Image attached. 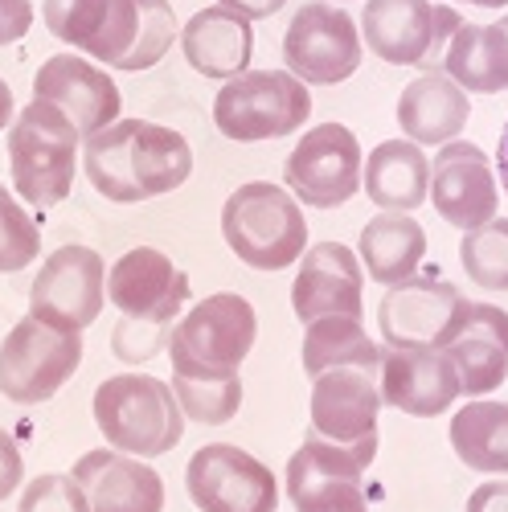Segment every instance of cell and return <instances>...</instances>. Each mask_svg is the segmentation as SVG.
<instances>
[{
	"label": "cell",
	"instance_id": "22",
	"mask_svg": "<svg viewBox=\"0 0 508 512\" xmlns=\"http://www.w3.org/2000/svg\"><path fill=\"white\" fill-rule=\"evenodd\" d=\"M91 512H164V480L127 451H87L74 472Z\"/></svg>",
	"mask_w": 508,
	"mask_h": 512
},
{
	"label": "cell",
	"instance_id": "41",
	"mask_svg": "<svg viewBox=\"0 0 508 512\" xmlns=\"http://www.w3.org/2000/svg\"><path fill=\"white\" fill-rule=\"evenodd\" d=\"M459 5H476V9H504L508 0H459Z\"/></svg>",
	"mask_w": 508,
	"mask_h": 512
},
{
	"label": "cell",
	"instance_id": "21",
	"mask_svg": "<svg viewBox=\"0 0 508 512\" xmlns=\"http://www.w3.org/2000/svg\"><path fill=\"white\" fill-rule=\"evenodd\" d=\"M381 386L373 369L341 365L312 377V431L332 443H357L377 435L381 414Z\"/></svg>",
	"mask_w": 508,
	"mask_h": 512
},
{
	"label": "cell",
	"instance_id": "15",
	"mask_svg": "<svg viewBox=\"0 0 508 512\" xmlns=\"http://www.w3.org/2000/svg\"><path fill=\"white\" fill-rule=\"evenodd\" d=\"M463 295L447 279H406L381 295L377 328L386 349H447L463 316Z\"/></svg>",
	"mask_w": 508,
	"mask_h": 512
},
{
	"label": "cell",
	"instance_id": "33",
	"mask_svg": "<svg viewBox=\"0 0 508 512\" xmlns=\"http://www.w3.org/2000/svg\"><path fill=\"white\" fill-rule=\"evenodd\" d=\"M37 254H41V230L33 226L25 205L0 189V275L25 271Z\"/></svg>",
	"mask_w": 508,
	"mask_h": 512
},
{
	"label": "cell",
	"instance_id": "23",
	"mask_svg": "<svg viewBox=\"0 0 508 512\" xmlns=\"http://www.w3.org/2000/svg\"><path fill=\"white\" fill-rule=\"evenodd\" d=\"M463 394H496L508 377V312L496 304H463L459 328L447 345Z\"/></svg>",
	"mask_w": 508,
	"mask_h": 512
},
{
	"label": "cell",
	"instance_id": "27",
	"mask_svg": "<svg viewBox=\"0 0 508 512\" xmlns=\"http://www.w3.org/2000/svg\"><path fill=\"white\" fill-rule=\"evenodd\" d=\"M439 70L451 74L468 95L508 91V29L500 21L496 25L463 21L447 41Z\"/></svg>",
	"mask_w": 508,
	"mask_h": 512
},
{
	"label": "cell",
	"instance_id": "12",
	"mask_svg": "<svg viewBox=\"0 0 508 512\" xmlns=\"http://www.w3.org/2000/svg\"><path fill=\"white\" fill-rule=\"evenodd\" d=\"M283 177L300 205L341 209L361 189V140L345 123H320L295 140Z\"/></svg>",
	"mask_w": 508,
	"mask_h": 512
},
{
	"label": "cell",
	"instance_id": "30",
	"mask_svg": "<svg viewBox=\"0 0 508 512\" xmlns=\"http://www.w3.org/2000/svg\"><path fill=\"white\" fill-rule=\"evenodd\" d=\"M341 365H357V369H381V349L377 340L361 328L357 316H320L308 324L304 332V373L316 377L324 369H341Z\"/></svg>",
	"mask_w": 508,
	"mask_h": 512
},
{
	"label": "cell",
	"instance_id": "42",
	"mask_svg": "<svg viewBox=\"0 0 508 512\" xmlns=\"http://www.w3.org/2000/svg\"><path fill=\"white\" fill-rule=\"evenodd\" d=\"M500 25H504V29H508V17H500Z\"/></svg>",
	"mask_w": 508,
	"mask_h": 512
},
{
	"label": "cell",
	"instance_id": "2",
	"mask_svg": "<svg viewBox=\"0 0 508 512\" xmlns=\"http://www.w3.org/2000/svg\"><path fill=\"white\" fill-rule=\"evenodd\" d=\"M82 173L99 197L136 205L181 189L193 173V148L152 119H115L82 140Z\"/></svg>",
	"mask_w": 508,
	"mask_h": 512
},
{
	"label": "cell",
	"instance_id": "19",
	"mask_svg": "<svg viewBox=\"0 0 508 512\" xmlns=\"http://www.w3.org/2000/svg\"><path fill=\"white\" fill-rule=\"evenodd\" d=\"M33 95L66 111V119L78 127V136L87 140L99 127L119 119V87L107 70H99L91 58L78 54H54L37 66L33 74Z\"/></svg>",
	"mask_w": 508,
	"mask_h": 512
},
{
	"label": "cell",
	"instance_id": "1",
	"mask_svg": "<svg viewBox=\"0 0 508 512\" xmlns=\"http://www.w3.org/2000/svg\"><path fill=\"white\" fill-rule=\"evenodd\" d=\"M46 29L99 66L152 70L181 37L168 0H41Z\"/></svg>",
	"mask_w": 508,
	"mask_h": 512
},
{
	"label": "cell",
	"instance_id": "16",
	"mask_svg": "<svg viewBox=\"0 0 508 512\" xmlns=\"http://www.w3.org/2000/svg\"><path fill=\"white\" fill-rule=\"evenodd\" d=\"M189 295H193L189 275L156 246H132L107 271V300L132 324H152L173 332Z\"/></svg>",
	"mask_w": 508,
	"mask_h": 512
},
{
	"label": "cell",
	"instance_id": "37",
	"mask_svg": "<svg viewBox=\"0 0 508 512\" xmlns=\"http://www.w3.org/2000/svg\"><path fill=\"white\" fill-rule=\"evenodd\" d=\"M468 512H508V480H488L468 496Z\"/></svg>",
	"mask_w": 508,
	"mask_h": 512
},
{
	"label": "cell",
	"instance_id": "9",
	"mask_svg": "<svg viewBox=\"0 0 508 512\" xmlns=\"http://www.w3.org/2000/svg\"><path fill=\"white\" fill-rule=\"evenodd\" d=\"M82 365V332L25 316L0 340V394L17 406L50 402Z\"/></svg>",
	"mask_w": 508,
	"mask_h": 512
},
{
	"label": "cell",
	"instance_id": "38",
	"mask_svg": "<svg viewBox=\"0 0 508 512\" xmlns=\"http://www.w3.org/2000/svg\"><path fill=\"white\" fill-rule=\"evenodd\" d=\"M218 5L238 13V17H246V21H267L287 5V0H218Z\"/></svg>",
	"mask_w": 508,
	"mask_h": 512
},
{
	"label": "cell",
	"instance_id": "20",
	"mask_svg": "<svg viewBox=\"0 0 508 512\" xmlns=\"http://www.w3.org/2000/svg\"><path fill=\"white\" fill-rule=\"evenodd\" d=\"M377 386L381 402L414 418H439L463 394L447 349H386L377 369Z\"/></svg>",
	"mask_w": 508,
	"mask_h": 512
},
{
	"label": "cell",
	"instance_id": "28",
	"mask_svg": "<svg viewBox=\"0 0 508 512\" xmlns=\"http://www.w3.org/2000/svg\"><path fill=\"white\" fill-rule=\"evenodd\" d=\"M357 259L365 263V275L381 287H394L418 275L422 259H427V230H422L410 213H386L365 222L361 230V250Z\"/></svg>",
	"mask_w": 508,
	"mask_h": 512
},
{
	"label": "cell",
	"instance_id": "17",
	"mask_svg": "<svg viewBox=\"0 0 508 512\" xmlns=\"http://www.w3.org/2000/svg\"><path fill=\"white\" fill-rule=\"evenodd\" d=\"M431 205L439 218L455 230H476L488 218H496L500 205V181L492 173V160L480 144L451 140L431 160Z\"/></svg>",
	"mask_w": 508,
	"mask_h": 512
},
{
	"label": "cell",
	"instance_id": "6",
	"mask_svg": "<svg viewBox=\"0 0 508 512\" xmlns=\"http://www.w3.org/2000/svg\"><path fill=\"white\" fill-rule=\"evenodd\" d=\"M78 127L46 99H33L9 123L13 185L33 205H58L74 189L78 173Z\"/></svg>",
	"mask_w": 508,
	"mask_h": 512
},
{
	"label": "cell",
	"instance_id": "35",
	"mask_svg": "<svg viewBox=\"0 0 508 512\" xmlns=\"http://www.w3.org/2000/svg\"><path fill=\"white\" fill-rule=\"evenodd\" d=\"M25 480V459L9 431H0V500H9Z\"/></svg>",
	"mask_w": 508,
	"mask_h": 512
},
{
	"label": "cell",
	"instance_id": "40",
	"mask_svg": "<svg viewBox=\"0 0 508 512\" xmlns=\"http://www.w3.org/2000/svg\"><path fill=\"white\" fill-rule=\"evenodd\" d=\"M9 123H13V91H9V82L0 78V132H9Z\"/></svg>",
	"mask_w": 508,
	"mask_h": 512
},
{
	"label": "cell",
	"instance_id": "8",
	"mask_svg": "<svg viewBox=\"0 0 508 512\" xmlns=\"http://www.w3.org/2000/svg\"><path fill=\"white\" fill-rule=\"evenodd\" d=\"M377 455V435L357 443H332L308 431L287 459V496L295 512H369L365 472Z\"/></svg>",
	"mask_w": 508,
	"mask_h": 512
},
{
	"label": "cell",
	"instance_id": "13",
	"mask_svg": "<svg viewBox=\"0 0 508 512\" xmlns=\"http://www.w3.org/2000/svg\"><path fill=\"white\" fill-rule=\"evenodd\" d=\"M103 304H107V267L99 250L91 246H58L41 263L29 291V316L70 332L91 328Z\"/></svg>",
	"mask_w": 508,
	"mask_h": 512
},
{
	"label": "cell",
	"instance_id": "14",
	"mask_svg": "<svg viewBox=\"0 0 508 512\" xmlns=\"http://www.w3.org/2000/svg\"><path fill=\"white\" fill-rule=\"evenodd\" d=\"M185 488L197 512H275V472L242 447L209 443L185 467Z\"/></svg>",
	"mask_w": 508,
	"mask_h": 512
},
{
	"label": "cell",
	"instance_id": "10",
	"mask_svg": "<svg viewBox=\"0 0 508 512\" xmlns=\"http://www.w3.org/2000/svg\"><path fill=\"white\" fill-rule=\"evenodd\" d=\"M459 13L435 0H365L361 41L390 66H439Z\"/></svg>",
	"mask_w": 508,
	"mask_h": 512
},
{
	"label": "cell",
	"instance_id": "26",
	"mask_svg": "<svg viewBox=\"0 0 508 512\" xmlns=\"http://www.w3.org/2000/svg\"><path fill=\"white\" fill-rule=\"evenodd\" d=\"M365 197L386 213H410L431 193V160L414 140H386L365 156Z\"/></svg>",
	"mask_w": 508,
	"mask_h": 512
},
{
	"label": "cell",
	"instance_id": "11",
	"mask_svg": "<svg viewBox=\"0 0 508 512\" xmlns=\"http://www.w3.org/2000/svg\"><path fill=\"white\" fill-rule=\"evenodd\" d=\"M283 66L304 87H336V82L353 78L361 70L357 21L328 0H308L295 9L283 33Z\"/></svg>",
	"mask_w": 508,
	"mask_h": 512
},
{
	"label": "cell",
	"instance_id": "4",
	"mask_svg": "<svg viewBox=\"0 0 508 512\" xmlns=\"http://www.w3.org/2000/svg\"><path fill=\"white\" fill-rule=\"evenodd\" d=\"M222 238L254 271H283L308 250L304 209L283 185L250 181L222 205Z\"/></svg>",
	"mask_w": 508,
	"mask_h": 512
},
{
	"label": "cell",
	"instance_id": "39",
	"mask_svg": "<svg viewBox=\"0 0 508 512\" xmlns=\"http://www.w3.org/2000/svg\"><path fill=\"white\" fill-rule=\"evenodd\" d=\"M496 181H500V189L508 197V119L500 127V144H496Z\"/></svg>",
	"mask_w": 508,
	"mask_h": 512
},
{
	"label": "cell",
	"instance_id": "29",
	"mask_svg": "<svg viewBox=\"0 0 508 512\" xmlns=\"http://www.w3.org/2000/svg\"><path fill=\"white\" fill-rule=\"evenodd\" d=\"M455 455L484 476H508V402L476 398L451 418Z\"/></svg>",
	"mask_w": 508,
	"mask_h": 512
},
{
	"label": "cell",
	"instance_id": "5",
	"mask_svg": "<svg viewBox=\"0 0 508 512\" xmlns=\"http://www.w3.org/2000/svg\"><path fill=\"white\" fill-rule=\"evenodd\" d=\"M259 336V316L250 300L234 291L205 295L197 308H189L168 336V361L173 373L193 381H222L242 369Z\"/></svg>",
	"mask_w": 508,
	"mask_h": 512
},
{
	"label": "cell",
	"instance_id": "34",
	"mask_svg": "<svg viewBox=\"0 0 508 512\" xmlns=\"http://www.w3.org/2000/svg\"><path fill=\"white\" fill-rule=\"evenodd\" d=\"M17 512H91V504L74 476H37L21 492Z\"/></svg>",
	"mask_w": 508,
	"mask_h": 512
},
{
	"label": "cell",
	"instance_id": "3",
	"mask_svg": "<svg viewBox=\"0 0 508 512\" xmlns=\"http://www.w3.org/2000/svg\"><path fill=\"white\" fill-rule=\"evenodd\" d=\"M91 410L103 439L115 451H127L136 459H156L164 451H173L189 422L173 386H164L160 377H148V373L107 377L95 390Z\"/></svg>",
	"mask_w": 508,
	"mask_h": 512
},
{
	"label": "cell",
	"instance_id": "24",
	"mask_svg": "<svg viewBox=\"0 0 508 512\" xmlns=\"http://www.w3.org/2000/svg\"><path fill=\"white\" fill-rule=\"evenodd\" d=\"M468 119H472L468 91L439 66L418 74L398 99V127L418 148H443V144L459 140Z\"/></svg>",
	"mask_w": 508,
	"mask_h": 512
},
{
	"label": "cell",
	"instance_id": "31",
	"mask_svg": "<svg viewBox=\"0 0 508 512\" xmlns=\"http://www.w3.org/2000/svg\"><path fill=\"white\" fill-rule=\"evenodd\" d=\"M459 263L484 291H508V218H488L476 230H463Z\"/></svg>",
	"mask_w": 508,
	"mask_h": 512
},
{
	"label": "cell",
	"instance_id": "36",
	"mask_svg": "<svg viewBox=\"0 0 508 512\" xmlns=\"http://www.w3.org/2000/svg\"><path fill=\"white\" fill-rule=\"evenodd\" d=\"M33 25V0H0V46L21 41Z\"/></svg>",
	"mask_w": 508,
	"mask_h": 512
},
{
	"label": "cell",
	"instance_id": "7",
	"mask_svg": "<svg viewBox=\"0 0 508 512\" xmlns=\"http://www.w3.org/2000/svg\"><path fill=\"white\" fill-rule=\"evenodd\" d=\"M312 115V95L291 70H242L226 78L214 99V123L226 140L254 144L300 132Z\"/></svg>",
	"mask_w": 508,
	"mask_h": 512
},
{
	"label": "cell",
	"instance_id": "32",
	"mask_svg": "<svg viewBox=\"0 0 508 512\" xmlns=\"http://www.w3.org/2000/svg\"><path fill=\"white\" fill-rule=\"evenodd\" d=\"M173 394L185 410V418L201 422V426H222L238 414L242 406V377H222V381H193V377H181L173 373Z\"/></svg>",
	"mask_w": 508,
	"mask_h": 512
},
{
	"label": "cell",
	"instance_id": "25",
	"mask_svg": "<svg viewBox=\"0 0 508 512\" xmlns=\"http://www.w3.org/2000/svg\"><path fill=\"white\" fill-rule=\"evenodd\" d=\"M177 41L185 50V62L201 78H218V82L242 74L250 66V54H254L250 21L222 9V5H209V9L193 13Z\"/></svg>",
	"mask_w": 508,
	"mask_h": 512
},
{
	"label": "cell",
	"instance_id": "18",
	"mask_svg": "<svg viewBox=\"0 0 508 512\" xmlns=\"http://www.w3.org/2000/svg\"><path fill=\"white\" fill-rule=\"evenodd\" d=\"M291 308L304 324L320 316H357L365 312V275L357 250L345 242H316L300 254V271L291 287Z\"/></svg>",
	"mask_w": 508,
	"mask_h": 512
}]
</instances>
